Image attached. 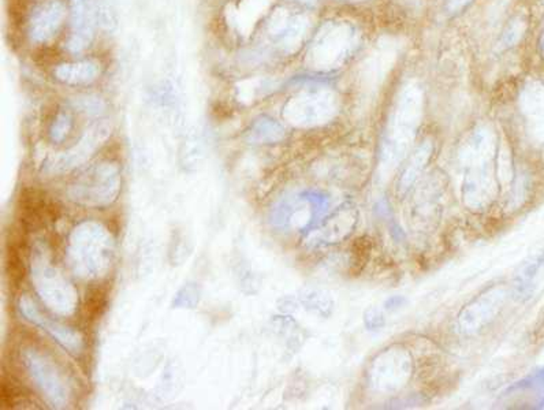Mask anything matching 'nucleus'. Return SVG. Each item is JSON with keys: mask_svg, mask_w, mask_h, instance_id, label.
Instances as JSON below:
<instances>
[{"mask_svg": "<svg viewBox=\"0 0 544 410\" xmlns=\"http://www.w3.org/2000/svg\"><path fill=\"white\" fill-rule=\"evenodd\" d=\"M358 46V31L351 22H326L308 52V63L315 70H333L343 65Z\"/></svg>", "mask_w": 544, "mask_h": 410, "instance_id": "obj_1", "label": "nucleus"}, {"mask_svg": "<svg viewBox=\"0 0 544 410\" xmlns=\"http://www.w3.org/2000/svg\"><path fill=\"white\" fill-rule=\"evenodd\" d=\"M69 256L80 277H96L110 262L111 240L97 225L84 223L71 234Z\"/></svg>", "mask_w": 544, "mask_h": 410, "instance_id": "obj_2", "label": "nucleus"}, {"mask_svg": "<svg viewBox=\"0 0 544 410\" xmlns=\"http://www.w3.org/2000/svg\"><path fill=\"white\" fill-rule=\"evenodd\" d=\"M423 95L416 83H408L398 95L396 108L390 116L386 130L384 148L394 156L403 155V150L410 144L418 118L421 114Z\"/></svg>", "mask_w": 544, "mask_h": 410, "instance_id": "obj_3", "label": "nucleus"}, {"mask_svg": "<svg viewBox=\"0 0 544 410\" xmlns=\"http://www.w3.org/2000/svg\"><path fill=\"white\" fill-rule=\"evenodd\" d=\"M336 108V93L328 88L316 86L290 98L285 107V118L297 126H313L331 119Z\"/></svg>", "mask_w": 544, "mask_h": 410, "instance_id": "obj_4", "label": "nucleus"}, {"mask_svg": "<svg viewBox=\"0 0 544 410\" xmlns=\"http://www.w3.org/2000/svg\"><path fill=\"white\" fill-rule=\"evenodd\" d=\"M119 189V177L115 167L101 164L82 175L70 188V197L84 205L101 207L110 204Z\"/></svg>", "mask_w": 544, "mask_h": 410, "instance_id": "obj_5", "label": "nucleus"}, {"mask_svg": "<svg viewBox=\"0 0 544 410\" xmlns=\"http://www.w3.org/2000/svg\"><path fill=\"white\" fill-rule=\"evenodd\" d=\"M33 278L36 289L49 308L61 314H69L74 308L76 293L59 272L55 271L46 260L44 255L37 250L33 262Z\"/></svg>", "mask_w": 544, "mask_h": 410, "instance_id": "obj_6", "label": "nucleus"}, {"mask_svg": "<svg viewBox=\"0 0 544 410\" xmlns=\"http://www.w3.org/2000/svg\"><path fill=\"white\" fill-rule=\"evenodd\" d=\"M24 360L31 376L44 393L49 404L55 408H64L67 405L69 393L55 364L33 349H28L24 353Z\"/></svg>", "mask_w": 544, "mask_h": 410, "instance_id": "obj_7", "label": "nucleus"}, {"mask_svg": "<svg viewBox=\"0 0 544 410\" xmlns=\"http://www.w3.org/2000/svg\"><path fill=\"white\" fill-rule=\"evenodd\" d=\"M19 309L29 322H32L33 324L47 331L52 338H55V341L58 344L66 347V350L69 353H71L74 356L80 354L81 350H82V338L76 331H71V329L64 327L62 324H59L56 322L49 320L46 316H43L40 312L37 311V308L34 307V304L28 297H24L21 299Z\"/></svg>", "mask_w": 544, "mask_h": 410, "instance_id": "obj_8", "label": "nucleus"}, {"mask_svg": "<svg viewBox=\"0 0 544 410\" xmlns=\"http://www.w3.org/2000/svg\"><path fill=\"white\" fill-rule=\"evenodd\" d=\"M73 33L67 41L71 52L86 48L94 37V24L96 16L95 0H71Z\"/></svg>", "mask_w": 544, "mask_h": 410, "instance_id": "obj_9", "label": "nucleus"}, {"mask_svg": "<svg viewBox=\"0 0 544 410\" xmlns=\"http://www.w3.org/2000/svg\"><path fill=\"white\" fill-rule=\"evenodd\" d=\"M64 18V6L59 0H47L33 11L29 33L33 41L44 43L58 32Z\"/></svg>", "mask_w": 544, "mask_h": 410, "instance_id": "obj_10", "label": "nucleus"}, {"mask_svg": "<svg viewBox=\"0 0 544 410\" xmlns=\"http://www.w3.org/2000/svg\"><path fill=\"white\" fill-rule=\"evenodd\" d=\"M99 65L95 62H79L66 63L56 67L55 76L58 80L70 85H84L95 81L99 76Z\"/></svg>", "mask_w": 544, "mask_h": 410, "instance_id": "obj_11", "label": "nucleus"}, {"mask_svg": "<svg viewBox=\"0 0 544 410\" xmlns=\"http://www.w3.org/2000/svg\"><path fill=\"white\" fill-rule=\"evenodd\" d=\"M249 135L252 141L256 143H275L283 138L285 133L279 123H276L270 118H260L253 123V126L249 130Z\"/></svg>", "mask_w": 544, "mask_h": 410, "instance_id": "obj_12", "label": "nucleus"}, {"mask_svg": "<svg viewBox=\"0 0 544 410\" xmlns=\"http://www.w3.org/2000/svg\"><path fill=\"white\" fill-rule=\"evenodd\" d=\"M308 29V21L305 16H294L290 19L288 28L283 31L281 46L285 52H294L304 40Z\"/></svg>", "mask_w": 544, "mask_h": 410, "instance_id": "obj_13", "label": "nucleus"}, {"mask_svg": "<svg viewBox=\"0 0 544 410\" xmlns=\"http://www.w3.org/2000/svg\"><path fill=\"white\" fill-rule=\"evenodd\" d=\"M270 3L271 0H243L238 9V16L242 19V24H253L270 6Z\"/></svg>", "mask_w": 544, "mask_h": 410, "instance_id": "obj_14", "label": "nucleus"}, {"mask_svg": "<svg viewBox=\"0 0 544 410\" xmlns=\"http://www.w3.org/2000/svg\"><path fill=\"white\" fill-rule=\"evenodd\" d=\"M71 129V118L66 113L58 115L51 128V138L55 143H62Z\"/></svg>", "mask_w": 544, "mask_h": 410, "instance_id": "obj_15", "label": "nucleus"}, {"mask_svg": "<svg viewBox=\"0 0 544 410\" xmlns=\"http://www.w3.org/2000/svg\"><path fill=\"white\" fill-rule=\"evenodd\" d=\"M198 290L194 285H186L178 294H176V301H174V305L176 308L182 307V308H194L198 302Z\"/></svg>", "mask_w": 544, "mask_h": 410, "instance_id": "obj_16", "label": "nucleus"}, {"mask_svg": "<svg viewBox=\"0 0 544 410\" xmlns=\"http://www.w3.org/2000/svg\"><path fill=\"white\" fill-rule=\"evenodd\" d=\"M520 36H521L520 24H518V22H517V24L514 22V24H512V25L508 28V31L503 33V36H502V39H500V41H499L500 48H509V47H512V46H514V44L517 43V40H518Z\"/></svg>", "mask_w": 544, "mask_h": 410, "instance_id": "obj_17", "label": "nucleus"}, {"mask_svg": "<svg viewBox=\"0 0 544 410\" xmlns=\"http://www.w3.org/2000/svg\"><path fill=\"white\" fill-rule=\"evenodd\" d=\"M288 22H290V18H288V13L285 10H278L271 18V22H270V32L273 34H279V33H283V31L288 28Z\"/></svg>", "mask_w": 544, "mask_h": 410, "instance_id": "obj_18", "label": "nucleus"}, {"mask_svg": "<svg viewBox=\"0 0 544 410\" xmlns=\"http://www.w3.org/2000/svg\"><path fill=\"white\" fill-rule=\"evenodd\" d=\"M472 0H448V11L450 13H457L466 7Z\"/></svg>", "mask_w": 544, "mask_h": 410, "instance_id": "obj_19", "label": "nucleus"}, {"mask_svg": "<svg viewBox=\"0 0 544 410\" xmlns=\"http://www.w3.org/2000/svg\"><path fill=\"white\" fill-rule=\"evenodd\" d=\"M81 108L85 110V111H91V110H94L95 113H97V111H99V110H97V108H99V101H97V98H82Z\"/></svg>", "mask_w": 544, "mask_h": 410, "instance_id": "obj_20", "label": "nucleus"}, {"mask_svg": "<svg viewBox=\"0 0 544 410\" xmlns=\"http://www.w3.org/2000/svg\"><path fill=\"white\" fill-rule=\"evenodd\" d=\"M300 3H304L306 6H315L318 3V0H297Z\"/></svg>", "mask_w": 544, "mask_h": 410, "instance_id": "obj_21", "label": "nucleus"}, {"mask_svg": "<svg viewBox=\"0 0 544 410\" xmlns=\"http://www.w3.org/2000/svg\"><path fill=\"white\" fill-rule=\"evenodd\" d=\"M540 46H542V49H543V52H544V33H543V37H542V41H540Z\"/></svg>", "mask_w": 544, "mask_h": 410, "instance_id": "obj_22", "label": "nucleus"}]
</instances>
